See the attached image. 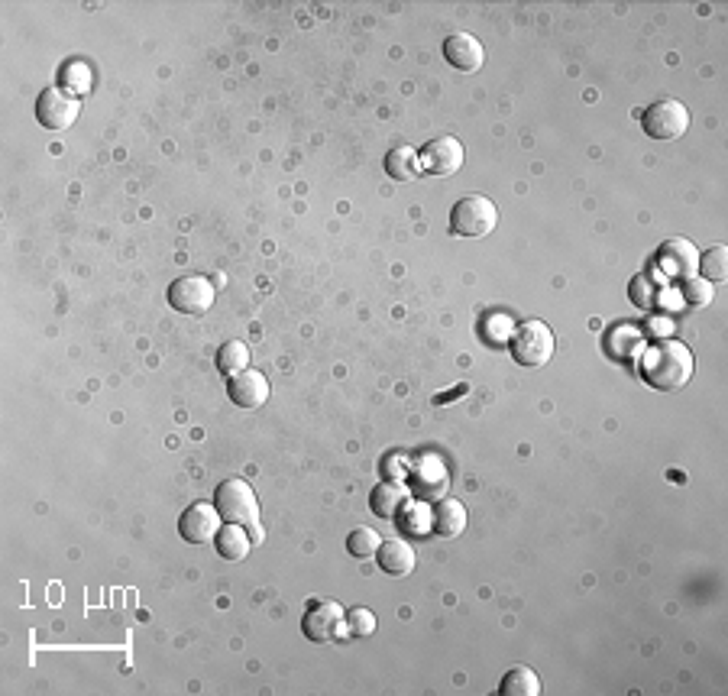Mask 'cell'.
<instances>
[{"mask_svg":"<svg viewBox=\"0 0 728 696\" xmlns=\"http://www.w3.org/2000/svg\"><path fill=\"white\" fill-rule=\"evenodd\" d=\"M693 353L680 340H657L648 347L641 363V376L657 392H677L693 376Z\"/></svg>","mask_w":728,"mask_h":696,"instance_id":"cell-1","label":"cell"},{"mask_svg":"<svg viewBox=\"0 0 728 696\" xmlns=\"http://www.w3.org/2000/svg\"><path fill=\"white\" fill-rule=\"evenodd\" d=\"M214 509L221 512L227 525H240L250 531L253 541H263V525H259V502L253 486L246 480H224L214 493Z\"/></svg>","mask_w":728,"mask_h":696,"instance_id":"cell-2","label":"cell"},{"mask_svg":"<svg viewBox=\"0 0 728 696\" xmlns=\"http://www.w3.org/2000/svg\"><path fill=\"white\" fill-rule=\"evenodd\" d=\"M496 224H499V208L486 195H463L450 208V234L457 237H466V240L489 237L496 230Z\"/></svg>","mask_w":728,"mask_h":696,"instance_id":"cell-3","label":"cell"},{"mask_svg":"<svg viewBox=\"0 0 728 696\" xmlns=\"http://www.w3.org/2000/svg\"><path fill=\"white\" fill-rule=\"evenodd\" d=\"M512 357L515 363L538 370L554 357V334L544 321H521L512 331Z\"/></svg>","mask_w":728,"mask_h":696,"instance_id":"cell-4","label":"cell"},{"mask_svg":"<svg viewBox=\"0 0 728 696\" xmlns=\"http://www.w3.org/2000/svg\"><path fill=\"white\" fill-rule=\"evenodd\" d=\"M301 632L314 645H327V641L340 638V632H347V612L334 599H314L301 616Z\"/></svg>","mask_w":728,"mask_h":696,"instance_id":"cell-5","label":"cell"},{"mask_svg":"<svg viewBox=\"0 0 728 696\" xmlns=\"http://www.w3.org/2000/svg\"><path fill=\"white\" fill-rule=\"evenodd\" d=\"M641 127L644 133L651 136V140H661V143H670V140H680V136L690 130V111L680 104V101H654L648 111L641 114Z\"/></svg>","mask_w":728,"mask_h":696,"instance_id":"cell-6","label":"cell"},{"mask_svg":"<svg viewBox=\"0 0 728 696\" xmlns=\"http://www.w3.org/2000/svg\"><path fill=\"white\" fill-rule=\"evenodd\" d=\"M81 114V101L62 88H46L36 98V120L46 130H68Z\"/></svg>","mask_w":728,"mask_h":696,"instance_id":"cell-7","label":"cell"},{"mask_svg":"<svg viewBox=\"0 0 728 696\" xmlns=\"http://www.w3.org/2000/svg\"><path fill=\"white\" fill-rule=\"evenodd\" d=\"M211 302H214V285H211V279L195 276V272H188V276H178L169 285V305L175 311H182V315L198 318V315H204V311L211 308Z\"/></svg>","mask_w":728,"mask_h":696,"instance_id":"cell-8","label":"cell"},{"mask_svg":"<svg viewBox=\"0 0 728 696\" xmlns=\"http://www.w3.org/2000/svg\"><path fill=\"white\" fill-rule=\"evenodd\" d=\"M418 159H421V172L447 179V175L460 172L463 166V146L457 136H437V140H431L421 149Z\"/></svg>","mask_w":728,"mask_h":696,"instance_id":"cell-9","label":"cell"},{"mask_svg":"<svg viewBox=\"0 0 728 696\" xmlns=\"http://www.w3.org/2000/svg\"><path fill=\"white\" fill-rule=\"evenodd\" d=\"M217 531H221V512L211 502H195V506H188L182 518H178V535L191 544H208L214 541Z\"/></svg>","mask_w":728,"mask_h":696,"instance_id":"cell-10","label":"cell"},{"mask_svg":"<svg viewBox=\"0 0 728 696\" xmlns=\"http://www.w3.org/2000/svg\"><path fill=\"white\" fill-rule=\"evenodd\" d=\"M444 59L457 68V72H479L486 62V49L473 33H453L444 39Z\"/></svg>","mask_w":728,"mask_h":696,"instance_id":"cell-11","label":"cell"},{"mask_svg":"<svg viewBox=\"0 0 728 696\" xmlns=\"http://www.w3.org/2000/svg\"><path fill=\"white\" fill-rule=\"evenodd\" d=\"M227 395H230V402H237L240 408H259L269 399V379L256 370H243L227 379Z\"/></svg>","mask_w":728,"mask_h":696,"instance_id":"cell-12","label":"cell"},{"mask_svg":"<svg viewBox=\"0 0 728 696\" xmlns=\"http://www.w3.org/2000/svg\"><path fill=\"white\" fill-rule=\"evenodd\" d=\"M428 528L437 538H460L466 528V506L457 499H437L428 512Z\"/></svg>","mask_w":728,"mask_h":696,"instance_id":"cell-13","label":"cell"},{"mask_svg":"<svg viewBox=\"0 0 728 696\" xmlns=\"http://www.w3.org/2000/svg\"><path fill=\"white\" fill-rule=\"evenodd\" d=\"M411 486H415V493H418L424 502H437V499H444L447 486H450L444 463L437 460V457H424V460H418L415 476H411Z\"/></svg>","mask_w":728,"mask_h":696,"instance_id":"cell-14","label":"cell"},{"mask_svg":"<svg viewBox=\"0 0 728 696\" xmlns=\"http://www.w3.org/2000/svg\"><path fill=\"white\" fill-rule=\"evenodd\" d=\"M376 564L382 573H389V577H408L411 570H415L418 557L411 551V544L402 541V538H392V541H382L379 551H376Z\"/></svg>","mask_w":728,"mask_h":696,"instance_id":"cell-15","label":"cell"},{"mask_svg":"<svg viewBox=\"0 0 728 696\" xmlns=\"http://www.w3.org/2000/svg\"><path fill=\"white\" fill-rule=\"evenodd\" d=\"M696 263H699V253L690 240H667L664 247H661V266L664 272H670V276H677V279H686L690 272H696Z\"/></svg>","mask_w":728,"mask_h":696,"instance_id":"cell-16","label":"cell"},{"mask_svg":"<svg viewBox=\"0 0 728 696\" xmlns=\"http://www.w3.org/2000/svg\"><path fill=\"white\" fill-rule=\"evenodd\" d=\"M405 502H408L405 486L395 480H382L373 486V493H369V509H373L379 518H386V522H392V518L402 512Z\"/></svg>","mask_w":728,"mask_h":696,"instance_id":"cell-17","label":"cell"},{"mask_svg":"<svg viewBox=\"0 0 728 696\" xmlns=\"http://www.w3.org/2000/svg\"><path fill=\"white\" fill-rule=\"evenodd\" d=\"M250 544H253V538L246 535V528H240V525H221V531L214 535L217 557H224V561H243V557L250 554Z\"/></svg>","mask_w":728,"mask_h":696,"instance_id":"cell-18","label":"cell"},{"mask_svg":"<svg viewBox=\"0 0 728 696\" xmlns=\"http://www.w3.org/2000/svg\"><path fill=\"white\" fill-rule=\"evenodd\" d=\"M386 172L392 175L395 182H411L418 179L421 172V159L411 146H395L392 153L386 156Z\"/></svg>","mask_w":728,"mask_h":696,"instance_id":"cell-19","label":"cell"},{"mask_svg":"<svg viewBox=\"0 0 728 696\" xmlns=\"http://www.w3.org/2000/svg\"><path fill=\"white\" fill-rule=\"evenodd\" d=\"M502 696H538L541 693V677L531 671V667H512L502 684H499Z\"/></svg>","mask_w":728,"mask_h":696,"instance_id":"cell-20","label":"cell"},{"mask_svg":"<svg viewBox=\"0 0 728 696\" xmlns=\"http://www.w3.org/2000/svg\"><path fill=\"white\" fill-rule=\"evenodd\" d=\"M217 370H221L227 379L250 370V350H246V344H240V340H227V344L217 350Z\"/></svg>","mask_w":728,"mask_h":696,"instance_id":"cell-21","label":"cell"},{"mask_svg":"<svg viewBox=\"0 0 728 696\" xmlns=\"http://www.w3.org/2000/svg\"><path fill=\"white\" fill-rule=\"evenodd\" d=\"M379 544H382V538L373 528H353L347 535V551H350V557H356V561H369V557H376Z\"/></svg>","mask_w":728,"mask_h":696,"instance_id":"cell-22","label":"cell"},{"mask_svg":"<svg viewBox=\"0 0 728 696\" xmlns=\"http://www.w3.org/2000/svg\"><path fill=\"white\" fill-rule=\"evenodd\" d=\"M696 269L703 272L706 282H722V279H728V250L725 247H709L703 256H699Z\"/></svg>","mask_w":728,"mask_h":696,"instance_id":"cell-23","label":"cell"},{"mask_svg":"<svg viewBox=\"0 0 728 696\" xmlns=\"http://www.w3.org/2000/svg\"><path fill=\"white\" fill-rule=\"evenodd\" d=\"M62 91L68 94H88L91 91V72H88V65L85 62H68L62 68Z\"/></svg>","mask_w":728,"mask_h":696,"instance_id":"cell-24","label":"cell"},{"mask_svg":"<svg viewBox=\"0 0 728 696\" xmlns=\"http://www.w3.org/2000/svg\"><path fill=\"white\" fill-rule=\"evenodd\" d=\"M680 298L693 308H706L712 302V282H706L703 276H686L680 285Z\"/></svg>","mask_w":728,"mask_h":696,"instance_id":"cell-25","label":"cell"},{"mask_svg":"<svg viewBox=\"0 0 728 696\" xmlns=\"http://www.w3.org/2000/svg\"><path fill=\"white\" fill-rule=\"evenodd\" d=\"M628 292H631V302H635L641 311H651L657 305V285L651 276H635Z\"/></svg>","mask_w":728,"mask_h":696,"instance_id":"cell-26","label":"cell"},{"mask_svg":"<svg viewBox=\"0 0 728 696\" xmlns=\"http://www.w3.org/2000/svg\"><path fill=\"white\" fill-rule=\"evenodd\" d=\"M347 632L353 638H363V635H373L376 632V616L366 609H350L347 612Z\"/></svg>","mask_w":728,"mask_h":696,"instance_id":"cell-27","label":"cell"},{"mask_svg":"<svg viewBox=\"0 0 728 696\" xmlns=\"http://www.w3.org/2000/svg\"><path fill=\"white\" fill-rule=\"evenodd\" d=\"M392 522H398V528H402L405 535H418L421 525H424V518H421V515H415V506H408V502H405L402 512H398V515L392 518Z\"/></svg>","mask_w":728,"mask_h":696,"instance_id":"cell-28","label":"cell"}]
</instances>
